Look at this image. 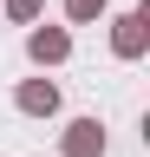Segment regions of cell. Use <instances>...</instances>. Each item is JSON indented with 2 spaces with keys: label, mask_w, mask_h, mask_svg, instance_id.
Listing matches in <instances>:
<instances>
[{
  "label": "cell",
  "mask_w": 150,
  "mask_h": 157,
  "mask_svg": "<svg viewBox=\"0 0 150 157\" xmlns=\"http://www.w3.org/2000/svg\"><path fill=\"white\" fill-rule=\"evenodd\" d=\"M111 52H118V59H144L150 52V13L144 7H130V13L111 20Z\"/></svg>",
  "instance_id": "1"
},
{
  "label": "cell",
  "mask_w": 150,
  "mask_h": 157,
  "mask_svg": "<svg viewBox=\"0 0 150 157\" xmlns=\"http://www.w3.org/2000/svg\"><path fill=\"white\" fill-rule=\"evenodd\" d=\"M26 52H33V66H65L72 59V33L65 26H33L26 33Z\"/></svg>",
  "instance_id": "2"
},
{
  "label": "cell",
  "mask_w": 150,
  "mask_h": 157,
  "mask_svg": "<svg viewBox=\"0 0 150 157\" xmlns=\"http://www.w3.org/2000/svg\"><path fill=\"white\" fill-rule=\"evenodd\" d=\"M59 151L65 157H104V124L98 118H72L65 137H59Z\"/></svg>",
  "instance_id": "3"
},
{
  "label": "cell",
  "mask_w": 150,
  "mask_h": 157,
  "mask_svg": "<svg viewBox=\"0 0 150 157\" xmlns=\"http://www.w3.org/2000/svg\"><path fill=\"white\" fill-rule=\"evenodd\" d=\"M13 105H20L26 118H52L59 111V85H52V78H26V85L13 92Z\"/></svg>",
  "instance_id": "4"
},
{
  "label": "cell",
  "mask_w": 150,
  "mask_h": 157,
  "mask_svg": "<svg viewBox=\"0 0 150 157\" xmlns=\"http://www.w3.org/2000/svg\"><path fill=\"white\" fill-rule=\"evenodd\" d=\"M111 7V0H65V20H79V26H91V20H98Z\"/></svg>",
  "instance_id": "5"
},
{
  "label": "cell",
  "mask_w": 150,
  "mask_h": 157,
  "mask_svg": "<svg viewBox=\"0 0 150 157\" xmlns=\"http://www.w3.org/2000/svg\"><path fill=\"white\" fill-rule=\"evenodd\" d=\"M39 7H46V0H7V20H20V26H33V20H39Z\"/></svg>",
  "instance_id": "6"
}]
</instances>
